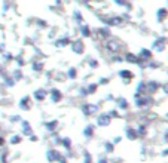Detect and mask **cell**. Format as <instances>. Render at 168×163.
Returning a JSON list of instances; mask_svg holds the SVG:
<instances>
[{
    "mask_svg": "<svg viewBox=\"0 0 168 163\" xmlns=\"http://www.w3.org/2000/svg\"><path fill=\"white\" fill-rule=\"evenodd\" d=\"M48 159H49L51 162H54V160H60V153H58V151H55V150H52V151H49V153H48Z\"/></svg>",
    "mask_w": 168,
    "mask_h": 163,
    "instance_id": "obj_1",
    "label": "cell"
},
{
    "mask_svg": "<svg viewBox=\"0 0 168 163\" xmlns=\"http://www.w3.org/2000/svg\"><path fill=\"white\" fill-rule=\"evenodd\" d=\"M85 133H86V136H91V135H92V128H88V129L85 131Z\"/></svg>",
    "mask_w": 168,
    "mask_h": 163,
    "instance_id": "obj_2",
    "label": "cell"
},
{
    "mask_svg": "<svg viewBox=\"0 0 168 163\" xmlns=\"http://www.w3.org/2000/svg\"><path fill=\"white\" fill-rule=\"evenodd\" d=\"M12 142H19V138H12Z\"/></svg>",
    "mask_w": 168,
    "mask_h": 163,
    "instance_id": "obj_3",
    "label": "cell"
},
{
    "mask_svg": "<svg viewBox=\"0 0 168 163\" xmlns=\"http://www.w3.org/2000/svg\"><path fill=\"white\" fill-rule=\"evenodd\" d=\"M0 145H3V138H0Z\"/></svg>",
    "mask_w": 168,
    "mask_h": 163,
    "instance_id": "obj_4",
    "label": "cell"
},
{
    "mask_svg": "<svg viewBox=\"0 0 168 163\" xmlns=\"http://www.w3.org/2000/svg\"><path fill=\"white\" fill-rule=\"evenodd\" d=\"M100 163H106V160H100Z\"/></svg>",
    "mask_w": 168,
    "mask_h": 163,
    "instance_id": "obj_5",
    "label": "cell"
}]
</instances>
